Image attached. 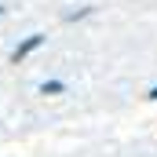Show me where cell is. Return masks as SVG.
<instances>
[{
	"instance_id": "6da1fadb",
	"label": "cell",
	"mask_w": 157,
	"mask_h": 157,
	"mask_svg": "<svg viewBox=\"0 0 157 157\" xmlns=\"http://www.w3.org/2000/svg\"><path fill=\"white\" fill-rule=\"evenodd\" d=\"M44 33H33V37H26L22 40V44H18V48H15V51H11V62H15V66H18V62H22V59H26V55H33V51H37L40 44H44Z\"/></svg>"
},
{
	"instance_id": "7a4b0ae2",
	"label": "cell",
	"mask_w": 157,
	"mask_h": 157,
	"mask_svg": "<svg viewBox=\"0 0 157 157\" xmlns=\"http://www.w3.org/2000/svg\"><path fill=\"white\" fill-rule=\"evenodd\" d=\"M59 91H66V84H62V80H48V84L40 88V95H59Z\"/></svg>"
},
{
	"instance_id": "3957f363",
	"label": "cell",
	"mask_w": 157,
	"mask_h": 157,
	"mask_svg": "<svg viewBox=\"0 0 157 157\" xmlns=\"http://www.w3.org/2000/svg\"><path fill=\"white\" fill-rule=\"evenodd\" d=\"M84 15H91V7H77V11H66L62 18H66V22H77V18H84Z\"/></svg>"
},
{
	"instance_id": "277c9868",
	"label": "cell",
	"mask_w": 157,
	"mask_h": 157,
	"mask_svg": "<svg viewBox=\"0 0 157 157\" xmlns=\"http://www.w3.org/2000/svg\"><path fill=\"white\" fill-rule=\"evenodd\" d=\"M146 99H150V102H157V84L150 88V91H146Z\"/></svg>"
},
{
	"instance_id": "5b68a950",
	"label": "cell",
	"mask_w": 157,
	"mask_h": 157,
	"mask_svg": "<svg viewBox=\"0 0 157 157\" xmlns=\"http://www.w3.org/2000/svg\"><path fill=\"white\" fill-rule=\"evenodd\" d=\"M4 11H7V7H0V15H4Z\"/></svg>"
}]
</instances>
